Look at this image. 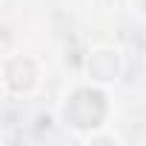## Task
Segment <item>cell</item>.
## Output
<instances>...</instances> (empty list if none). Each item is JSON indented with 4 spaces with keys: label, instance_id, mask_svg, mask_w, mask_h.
<instances>
[{
    "label": "cell",
    "instance_id": "cell-1",
    "mask_svg": "<svg viewBox=\"0 0 146 146\" xmlns=\"http://www.w3.org/2000/svg\"><path fill=\"white\" fill-rule=\"evenodd\" d=\"M63 126L69 129H100L106 126V117H109V103H106V92L100 89V83H92V86H75L63 100H60V109H57ZM86 135V132H83ZM80 137V135H78Z\"/></svg>",
    "mask_w": 146,
    "mask_h": 146
},
{
    "label": "cell",
    "instance_id": "cell-2",
    "mask_svg": "<svg viewBox=\"0 0 146 146\" xmlns=\"http://www.w3.org/2000/svg\"><path fill=\"white\" fill-rule=\"evenodd\" d=\"M17 66L20 72H15V66L9 60H3V69H0V75H3V92L6 95H29L37 83H40V66L35 57L17 52Z\"/></svg>",
    "mask_w": 146,
    "mask_h": 146
},
{
    "label": "cell",
    "instance_id": "cell-3",
    "mask_svg": "<svg viewBox=\"0 0 146 146\" xmlns=\"http://www.w3.org/2000/svg\"><path fill=\"white\" fill-rule=\"evenodd\" d=\"M123 72V57H120V49L115 46H98L89 52L86 57V75L92 83H100V86H112L117 83Z\"/></svg>",
    "mask_w": 146,
    "mask_h": 146
},
{
    "label": "cell",
    "instance_id": "cell-4",
    "mask_svg": "<svg viewBox=\"0 0 146 146\" xmlns=\"http://www.w3.org/2000/svg\"><path fill=\"white\" fill-rule=\"evenodd\" d=\"M80 140H83V143H123L120 135L103 132V126H100V129H92V132H86V135H80Z\"/></svg>",
    "mask_w": 146,
    "mask_h": 146
},
{
    "label": "cell",
    "instance_id": "cell-5",
    "mask_svg": "<svg viewBox=\"0 0 146 146\" xmlns=\"http://www.w3.org/2000/svg\"><path fill=\"white\" fill-rule=\"evenodd\" d=\"M132 6H135V15H140V17L146 20V0H135Z\"/></svg>",
    "mask_w": 146,
    "mask_h": 146
}]
</instances>
